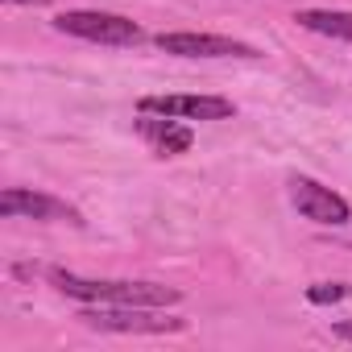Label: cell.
Wrapping results in <instances>:
<instances>
[{"label": "cell", "instance_id": "10", "mask_svg": "<svg viewBox=\"0 0 352 352\" xmlns=\"http://www.w3.org/2000/svg\"><path fill=\"white\" fill-rule=\"evenodd\" d=\"M340 298H348V286L344 282H315V286H307V302H315V307L340 302Z\"/></svg>", "mask_w": 352, "mask_h": 352}, {"label": "cell", "instance_id": "9", "mask_svg": "<svg viewBox=\"0 0 352 352\" xmlns=\"http://www.w3.org/2000/svg\"><path fill=\"white\" fill-rule=\"evenodd\" d=\"M294 21L302 30H311V34L352 42V13L348 9H302V13H294Z\"/></svg>", "mask_w": 352, "mask_h": 352}, {"label": "cell", "instance_id": "11", "mask_svg": "<svg viewBox=\"0 0 352 352\" xmlns=\"http://www.w3.org/2000/svg\"><path fill=\"white\" fill-rule=\"evenodd\" d=\"M331 331H336V336H340V340H348V344H352V323H336V327H331Z\"/></svg>", "mask_w": 352, "mask_h": 352}, {"label": "cell", "instance_id": "12", "mask_svg": "<svg viewBox=\"0 0 352 352\" xmlns=\"http://www.w3.org/2000/svg\"><path fill=\"white\" fill-rule=\"evenodd\" d=\"M5 5H50V0H5Z\"/></svg>", "mask_w": 352, "mask_h": 352}, {"label": "cell", "instance_id": "2", "mask_svg": "<svg viewBox=\"0 0 352 352\" xmlns=\"http://www.w3.org/2000/svg\"><path fill=\"white\" fill-rule=\"evenodd\" d=\"M54 30L58 34H71V38H83V42H100V46H137V42H145V30L133 17L104 13V9H71V13H58L54 17Z\"/></svg>", "mask_w": 352, "mask_h": 352}, {"label": "cell", "instance_id": "8", "mask_svg": "<svg viewBox=\"0 0 352 352\" xmlns=\"http://www.w3.org/2000/svg\"><path fill=\"white\" fill-rule=\"evenodd\" d=\"M137 133H141V141H145L157 157H179V153H187V149L195 145L191 124L174 120V116H153V112H141Z\"/></svg>", "mask_w": 352, "mask_h": 352}, {"label": "cell", "instance_id": "6", "mask_svg": "<svg viewBox=\"0 0 352 352\" xmlns=\"http://www.w3.org/2000/svg\"><path fill=\"white\" fill-rule=\"evenodd\" d=\"M137 112L174 116V120H228L236 116V104L224 96H145Z\"/></svg>", "mask_w": 352, "mask_h": 352}, {"label": "cell", "instance_id": "7", "mask_svg": "<svg viewBox=\"0 0 352 352\" xmlns=\"http://www.w3.org/2000/svg\"><path fill=\"white\" fill-rule=\"evenodd\" d=\"M0 216H9V220H67V224H83V216L67 199L42 195V191H25V187L0 191Z\"/></svg>", "mask_w": 352, "mask_h": 352}, {"label": "cell", "instance_id": "4", "mask_svg": "<svg viewBox=\"0 0 352 352\" xmlns=\"http://www.w3.org/2000/svg\"><path fill=\"white\" fill-rule=\"evenodd\" d=\"M153 46L174 58H257V46H249V42H236L224 34H195V30L157 34Z\"/></svg>", "mask_w": 352, "mask_h": 352}, {"label": "cell", "instance_id": "3", "mask_svg": "<svg viewBox=\"0 0 352 352\" xmlns=\"http://www.w3.org/2000/svg\"><path fill=\"white\" fill-rule=\"evenodd\" d=\"M87 327L96 331H116V336H162V331H183L187 319L174 315H157V307H108V302H87V311L79 315Z\"/></svg>", "mask_w": 352, "mask_h": 352}, {"label": "cell", "instance_id": "1", "mask_svg": "<svg viewBox=\"0 0 352 352\" xmlns=\"http://www.w3.org/2000/svg\"><path fill=\"white\" fill-rule=\"evenodd\" d=\"M50 282L79 302H108V307H174L183 298L179 286L162 282H120V278H83L71 270H50Z\"/></svg>", "mask_w": 352, "mask_h": 352}, {"label": "cell", "instance_id": "5", "mask_svg": "<svg viewBox=\"0 0 352 352\" xmlns=\"http://www.w3.org/2000/svg\"><path fill=\"white\" fill-rule=\"evenodd\" d=\"M290 204L298 208V216H302V220L323 224V228H340V224H348V220H352L348 199H344V195H336L331 187H323V183L307 179V174H294V179H290Z\"/></svg>", "mask_w": 352, "mask_h": 352}]
</instances>
